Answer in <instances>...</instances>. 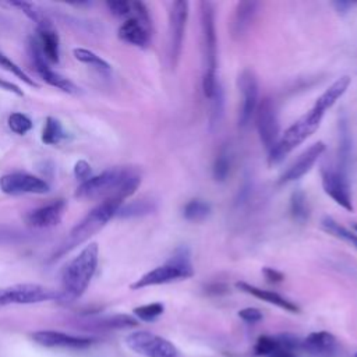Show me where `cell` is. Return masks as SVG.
Listing matches in <instances>:
<instances>
[{
  "mask_svg": "<svg viewBox=\"0 0 357 357\" xmlns=\"http://www.w3.org/2000/svg\"><path fill=\"white\" fill-rule=\"evenodd\" d=\"M141 184V174L132 167H112L82 181L75 197L81 199H120L131 197Z\"/></svg>",
  "mask_w": 357,
  "mask_h": 357,
  "instance_id": "6da1fadb",
  "label": "cell"
},
{
  "mask_svg": "<svg viewBox=\"0 0 357 357\" xmlns=\"http://www.w3.org/2000/svg\"><path fill=\"white\" fill-rule=\"evenodd\" d=\"M99 262V247L96 243L85 245L61 272V287L57 301L70 304L78 300L88 289Z\"/></svg>",
  "mask_w": 357,
  "mask_h": 357,
  "instance_id": "7a4b0ae2",
  "label": "cell"
},
{
  "mask_svg": "<svg viewBox=\"0 0 357 357\" xmlns=\"http://www.w3.org/2000/svg\"><path fill=\"white\" fill-rule=\"evenodd\" d=\"M123 204L124 202L120 199L109 198V199H103L93 209H91L86 213V216L71 229L66 240L60 244V247L52 255V261L61 258L63 255L68 254L71 250L88 241L98 231H100L107 225V222L117 215V211Z\"/></svg>",
  "mask_w": 357,
  "mask_h": 357,
  "instance_id": "3957f363",
  "label": "cell"
},
{
  "mask_svg": "<svg viewBox=\"0 0 357 357\" xmlns=\"http://www.w3.org/2000/svg\"><path fill=\"white\" fill-rule=\"evenodd\" d=\"M199 18H201V42H202V91L205 98L211 99L213 95L218 67V38L215 26V6L211 1L199 3Z\"/></svg>",
  "mask_w": 357,
  "mask_h": 357,
  "instance_id": "277c9868",
  "label": "cell"
},
{
  "mask_svg": "<svg viewBox=\"0 0 357 357\" xmlns=\"http://www.w3.org/2000/svg\"><path fill=\"white\" fill-rule=\"evenodd\" d=\"M194 275L192 261H191V252L188 247L180 245L174 250L173 255L169 258V261L160 266H156L142 275L139 279H137L130 287L132 290L149 287V286H158V284H166L181 279H188Z\"/></svg>",
  "mask_w": 357,
  "mask_h": 357,
  "instance_id": "5b68a950",
  "label": "cell"
},
{
  "mask_svg": "<svg viewBox=\"0 0 357 357\" xmlns=\"http://www.w3.org/2000/svg\"><path fill=\"white\" fill-rule=\"evenodd\" d=\"M324 116H325V112H322L317 106H312L307 114H304L296 123H293L284 131V134L279 137L276 145L269 151V158H268L269 165L272 166V165L280 163L294 148H297L311 134H314L318 130Z\"/></svg>",
  "mask_w": 357,
  "mask_h": 357,
  "instance_id": "8992f818",
  "label": "cell"
},
{
  "mask_svg": "<svg viewBox=\"0 0 357 357\" xmlns=\"http://www.w3.org/2000/svg\"><path fill=\"white\" fill-rule=\"evenodd\" d=\"M255 126L259 135V139L262 145L271 151L279 137H280V124H279V116H278V106L276 102L266 96L264 98L255 110Z\"/></svg>",
  "mask_w": 357,
  "mask_h": 357,
  "instance_id": "52a82bcc",
  "label": "cell"
},
{
  "mask_svg": "<svg viewBox=\"0 0 357 357\" xmlns=\"http://www.w3.org/2000/svg\"><path fill=\"white\" fill-rule=\"evenodd\" d=\"M188 8L190 3L185 0H177L170 4L169 11V59L170 64L174 68L181 56L183 40L185 25L188 20Z\"/></svg>",
  "mask_w": 357,
  "mask_h": 357,
  "instance_id": "ba28073f",
  "label": "cell"
},
{
  "mask_svg": "<svg viewBox=\"0 0 357 357\" xmlns=\"http://www.w3.org/2000/svg\"><path fill=\"white\" fill-rule=\"evenodd\" d=\"M321 183L326 195H329L343 209L353 212L351 190L347 180V173L339 166H322L321 167Z\"/></svg>",
  "mask_w": 357,
  "mask_h": 357,
  "instance_id": "9c48e42d",
  "label": "cell"
},
{
  "mask_svg": "<svg viewBox=\"0 0 357 357\" xmlns=\"http://www.w3.org/2000/svg\"><path fill=\"white\" fill-rule=\"evenodd\" d=\"M126 343L132 351L145 357H178V351L173 343L146 331L130 333Z\"/></svg>",
  "mask_w": 357,
  "mask_h": 357,
  "instance_id": "30bf717a",
  "label": "cell"
},
{
  "mask_svg": "<svg viewBox=\"0 0 357 357\" xmlns=\"http://www.w3.org/2000/svg\"><path fill=\"white\" fill-rule=\"evenodd\" d=\"M28 52H29V57H31V63L33 66V70L36 71V74L50 86H54L63 92L67 93H78L79 88L70 81L68 78H66L64 75H61L60 73H57L56 70H53L49 63L46 61V59L43 57L38 40L33 38H29L28 42Z\"/></svg>",
  "mask_w": 357,
  "mask_h": 357,
  "instance_id": "8fae6325",
  "label": "cell"
},
{
  "mask_svg": "<svg viewBox=\"0 0 357 357\" xmlns=\"http://www.w3.org/2000/svg\"><path fill=\"white\" fill-rule=\"evenodd\" d=\"M0 190L7 195L46 194L50 185L38 176L25 172H13L0 177Z\"/></svg>",
  "mask_w": 357,
  "mask_h": 357,
  "instance_id": "7c38bea8",
  "label": "cell"
},
{
  "mask_svg": "<svg viewBox=\"0 0 357 357\" xmlns=\"http://www.w3.org/2000/svg\"><path fill=\"white\" fill-rule=\"evenodd\" d=\"M238 89L241 92V105L238 112V126L241 128L247 127L251 121V119L255 114L257 106L259 103L258 95H259V86L257 75L252 70H244L238 75Z\"/></svg>",
  "mask_w": 357,
  "mask_h": 357,
  "instance_id": "4fadbf2b",
  "label": "cell"
},
{
  "mask_svg": "<svg viewBox=\"0 0 357 357\" xmlns=\"http://www.w3.org/2000/svg\"><path fill=\"white\" fill-rule=\"evenodd\" d=\"M4 298L8 304H36L57 300L59 291L36 283H20L3 289Z\"/></svg>",
  "mask_w": 357,
  "mask_h": 357,
  "instance_id": "5bb4252c",
  "label": "cell"
},
{
  "mask_svg": "<svg viewBox=\"0 0 357 357\" xmlns=\"http://www.w3.org/2000/svg\"><path fill=\"white\" fill-rule=\"evenodd\" d=\"M64 199H54L49 204L38 206L25 215V223L33 229H49L59 225L66 211Z\"/></svg>",
  "mask_w": 357,
  "mask_h": 357,
  "instance_id": "9a60e30c",
  "label": "cell"
},
{
  "mask_svg": "<svg viewBox=\"0 0 357 357\" xmlns=\"http://www.w3.org/2000/svg\"><path fill=\"white\" fill-rule=\"evenodd\" d=\"M325 152V144L322 141H318L312 144L308 149H305L279 177L280 184L291 183L298 178H301L305 173L310 172V169L314 166V163L322 156Z\"/></svg>",
  "mask_w": 357,
  "mask_h": 357,
  "instance_id": "2e32d148",
  "label": "cell"
},
{
  "mask_svg": "<svg viewBox=\"0 0 357 357\" xmlns=\"http://www.w3.org/2000/svg\"><path fill=\"white\" fill-rule=\"evenodd\" d=\"M35 343L43 347H63V349H85L95 340L84 336H74L59 331H38L32 333Z\"/></svg>",
  "mask_w": 357,
  "mask_h": 357,
  "instance_id": "e0dca14e",
  "label": "cell"
},
{
  "mask_svg": "<svg viewBox=\"0 0 357 357\" xmlns=\"http://www.w3.org/2000/svg\"><path fill=\"white\" fill-rule=\"evenodd\" d=\"M301 349L311 357H333L337 350L336 337L325 331L310 333L303 342Z\"/></svg>",
  "mask_w": 357,
  "mask_h": 357,
  "instance_id": "ac0fdd59",
  "label": "cell"
},
{
  "mask_svg": "<svg viewBox=\"0 0 357 357\" xmlns=\"http://www.w3.org/2000/svg\"><path fill=\"white\" fill-rule=\"evenodd\" d=\"M151 31L152 29L144 25L139 20H137L135 17H130L120 25L117 35L123 42L128 45L137 47H146L151 42Z\"/></svg>",
  "mask_w": 357,
  "mask_h": 357,
  "instance_id": "d6986e66",
  "label": "cell"
},
{
  "mask_svg": "<svg viewBox=\"0 0 357 357\" xmlns=\"http://www.w3.org/2000/svg\"><path fill=\"white\" fill-rule=\"evenodd\" d=\"M236 287H237L238 290L247 293V294H251V296H254V297H257V298H259V300H262V301H266V303H269V304H273V305H276V307H279V308H283V310H286V311H290V312H298V311H300L298 307H297L293 301L287 300L286 297L280 296V294L276 293V291L265 290V289L252 286V284L245 283V282H237V283H236Z\"/></svg>",
  "mask_w": 357,
  "mask_h": 357,
  "instance_id": "ffe728a7",
  "label": "cell"
},
{
  "mask_svg": "<svg viewBox=\"0 0 357 357\" xmlns=\"http://www.w3.org/2000/svg\"><path fill=\"white\" fill-rule=\"evenodd\" d=\"M138 325V321L127 314H114L106 317H88L85 321L86 328L99 329V331H114L134 328Z\"/></svg>",
  "mask_w": 357,
  "mask_h": 357,
  "instance_id": "44dd1931",
  "label": "cell"
},
{
  "mask_svg": "<svg viewBox=\"0 0 357 357\" xmlns=\"http://www.w3.org/2000/svg\"><path fill=\"white\" fill-rule=\"evenodd\" d=\"M257 8V1H240L236 6V11L231 21V33L234 38H241L250 29L255 18Z\"/></svg>",
  "mask_w": 357,
  "mask_h": 357,
  "instance_id": "7402d4cb",
  "label": "cell"
},
{
  "mask_svg": "<svg viewBox=\"0 0 357 357\" xmlns=\"http://www.w3.org/2000/svg\"><path fill=\"white\" fill-rule=\"evenodd\" d=\"M36 40L46 61L57 64L60 61V39L53 26L38 29Z\"/></svg>",
  "mask_w": 357,
  "mask_h": 357,
  "instance_id": "603a6c76",
  "label": "cell"
},
{
  "mask_svg": "<svg viewBox=\"0 0 357 357\" xmlns=\"http://www.w3.org/2000/svg\"><path fill=\"white\" fill-rule=\"evenodd\" d=\"M350 77L349 75H343L340 78H337L314 103V106H317L318 109H321L322 112L326 113L328 109H331L336 100L339 98H342L344 95V92L347 91L349 85H350Z\"/></svg>",
  "mask_w": 357,
  "mask_h": 357,
  "instance_id": "cb8c5ba5",
  "label": "cell"
},
{
  "mask_svg": "<svg viewBox=\"0 0 357 357\" xmlns=\"http://www.w3.org/2000/svg\"><path fill=\"white\" fill-rule=\"evenodd\" d=\"M156 202L152 198H141L131 201L128 204H123L117 211V218L128 219V218H139L156 211Z\"/></svg>",
  "mask_w": 357,
  "mask_h": 357,
  "instance_id": "d4e9b609",
  "label": "cell"
},
{
  "mask_svg": "<svg viewBox=\"0 0 357 357\" xmlns=\"http://www.w3.org/2000/svg\"><path fill=\"white\" fill-rule=\"evenodd\" d=\"M351 155V134L346 116L339 119V162L337 166L347 173V166Z\"/></svg>",
  "mask_w": 357,
  "mask_h": 357,
  "instance_id": "484cf974",
  "label": "cell"
},
{
  "mask_svg": "<svg viewBox=\"0 0 357 357\" xmlns=\"http://www.w3.org/2000/svg\"><path fill=\"white\" fill-rule=\"evenodd\" d=\"M231 162H233V153H231V148L229 144H223L215 158L213 162V178L219 183L226 181V178L230 174V169H231Z\"/></svg>",
  "mask_w": 357,
  "mask_h": 357,
  "instance_id": "4316f807",
  "label": "cell"
},
{
  "mask_svg": "<svg viewBox=\"0 0 357 357\" xmlns=\"http://www.w3.org/2000/svg\"><path fill=\"white\" fill-rule=\"evenodd\" d=\"M290 215L294 222L304 225L310 218V206L307 195L303 190H296L290 195Z\"/></svg>",
  "mask_w": 357,
  "mask_h": 357,
  "instance_id": "83f0119b",
  "label": "cell"
},
{
  "mask_svg": "<svg viewBox=\"0 0 357 357\" xmlns=\"http://www.w3.org/2000/svg\"><path fill=\"white\" fill-rule=\"evenodd\" d=\"M211 211L212 208L209 202L199 198H194L184 205L183 216L188 222H201L211 215Z\"/></svg>",
  "mask_w": 357,
  "mask_h": 357,
  "instance_id": "f1b7e54d",
  "label": "cell"
},
{
  "mask_svg": "<svg viewBox=\"0 0 357 357\" xmlns=\"http://www.w3.org/2000/svg\"><path fill=\"white\" fill-rule=\"evenodd\" d=\"M10 4L13 7H17L18 10H21L32 22H35L36 29L53 26L52 21L47 18V15L36 4L28 3V1H14V3H10Z\"/></svg>",
  "mask_w": 357,
  "mask_h": 357,
  "instance_id": "f546056e",
  "label": "cell"
},
{
  "mask_svg": "<svg viewBox=\"0 0 357 357\" xmlns=\"http://www.w3.org/2000/svg\"><path fill=\"white\" fill-rule=\"evenodd\" d=\"M321 226H322V229H324L326 233H329L331 236L346 241L347 244H350L351 247H354V248L357 250V233H353V231L347 230L346 227H343L342 225H339L335 219H332V218H329V216H326V218L322 219Z\"/></svg>",
  "mask_w": 357,
  "mask_h": 357,
  "instance_id": "4dcf8cb0",
  "label": "cell"
},
{
  "mask_svg": "<svg viewBox=\"0 0 357 357\" xmlns=\"http://www.w3.org/2000/svg\"><path fill=\"white\" fill-rule=\"evenodd\" d=\"M64 138H66V132L63 130L61 123L52 116L46 117L45 126L42 130V137H40L42 142L46 145H57Z\"/></svg>",
  "mask_w": 357,
  "mask_h": 357,
  "instance_id": "1f68e13d",
  "label": "cell"
},
{
  "mask_svg": "<svg viewBox=\"0 0 357 357\" xmlns=\"http://www.w3.org/2000/svg\"><path fill=\"white\" fill-rule=\"evenodd\" d=\"M73 54H74V57L78 60V61H81V63H84V64H86V66H91V67H93V68H96L98 71H105V73H107V71H110V64L105 60V59H102L100 56H98L96 53H93L92 50H88V49H84V47H75L74 50H73Z\"/></svg>",
  "mask_w": 357,
  "mask_h": 357,
  "instance_id": "d6a6232c",
  "label": "cell"
},
{
  "mask_svg": "<svg viewBox=\"0 0 357 357\" xmlns=\"http://www.w3.org/2000/svg\"><path fill=\"white\" fill-rule=\"evenodd\" d=\"M225 113V92L219 84H216L213 95L211 96V114H209V126L215 128L219 126Z\"/></svg>",
  "mask_w": 357,
  "mask_h": 357,
  "instance_id": "836d02e7",
  "label": "cell"
},
{
  "mask_svg": "<svg viewBox=\"0 0 357 357\" xmlns=\"http://www.w3.org/2000/svg\"><path fill=\"white\" fill-rule=\"evenodd\" d=\"M0 67L7 70L8 73L14 74L17 78H20L22 82H25L26 85L29 86H33V88H38L39 85L36 84V81L33 78H31L24 70L22 67H20L17 63H14L11 59H8L3 52H0Z\"/></svg>",
  "mask_w": 357,
  "mask_h": 357,
  "instance_id": "e575fe53",
  "label": "cell"
},
{
  "mask_svg": "<svg viewBox=\"0 0 357 357\" xmlns=\"http://www.w3.org/2000/svg\"><path fill=\"white\" fill-rule=\"evenodd\" d=\"M7 124L10 127V130L18 135H24L26 134L28 131L32 130L33 127V123L32 120L24 114V113H20V112H14L8 116L7 119Z\"/></svg>",
  "mask_w": 357,
  "mask_h": 357,
  "instance_id": "d590c367",
  "label": "cell"
},
{
  "mask_svg": "<svg viewBox=\"0 0 357 357\" xmlns=\"http://www.w3.org/2000/svg\"><path fill=\"white\" fill-rule=\"evenodd\" d=\"M165 311V305L162 303H151L145 305H139L134 308V315L145 322H152L159 318Z\"/></svg>",
  "mask_w": 357,
  "mask_h": 357,
  "instance_id": "8d00e7d4",
  "label": "cell"
},
{
  "mask_svg": "<svg viewBox=\"0 0 357 357\" xmlns=\"http://www.w3.org/2000/svg\"><path fill=\"white\" fill-rule=\"evenodd\" d=\"M255 356H276L279 354V343L276 336H259L254 346Z\"/></svg>",
  "mask_w": 357,
  "mask_h": 357,
  "instance_id": "74e56055",
  "label": "cell"
},
{
  "mask_svg": "<svg viewBox=\"0 0 357 357\" xmlns=\"http://www.w3.org/2000/svg\"><path fill=\"white\" fill-rule=\"evenodd\" d=\"M28 233L8 226H0V244H18L26 241Z\"/></svg>",
  "mask_w": 357,
  "mask_h": 357,
  "instance_id": "f35d334b",
  "label": "cell"
},
{
  "mask_svg": "<svg viewBox=\"0 0 357 357\" xmlns=\"http://www.w3.org/2000/svg\"><path fill=\"white\" fill-rule=\"evenodd\" d=\"M106 7L116 17H127V15H130L132 13L131 1H126V0L106 1Z\"/></svg>",
  "mask_w": 357,
  "mask_h": 357,
  "instance_id": "ab89813d",
  "label": "cell"
},
{
  "mask_svg": "<svg viewBox=\"0 0 357 357\" xmlns=\"http://www.w3.org/2000/svg\"><path fill=\"white\" fill-rule=\"evenodd\" d=\"M238 317H240L243 321L248 322V324L259 322V321L264 318L262 312H261L258 308H254V307H247V308L240 310V311H238Z\"/></svg>",
  "mask_w": 357,
  "mask_h": 357,
  "instance_id": "60d3db41",
  "label": "cell"
},
{
  "mask_svg": "<svg viewBox=\"0 0 357 357\" xmlns=\"http://www.w3.org/2000/svg\"><path fill=\"white\" fill-rule=\"evenodd\" d=\"M74 176L81 183L88 180L91 177V165L86 160H78L74 166Z\"/></svg>",
  "mask_w": 357,
  "mask_h": 357,
  "instance_id": "b9f144b4",
  "label": "cell"
},
{
  "mask_svg": "<svg viewBox=\"0 0 357 357\" xmlns=\"http://www.w3.org/2000/svg\"><path fill=\"white\" fill-rule=\"evenodd\" d=\"M262 273H264L265 279H266L268 282H271V283H279V282H282V280L284 279V275H283L280 271L275 269V268L265 266V268L262 269Z\"/></svg>",
  "mask_w": 357,
  "mask_h": 357,
  "instance_id": "7bdbcfd3",
  "label": "cell"
},
{
  "mask_svg": "<svg viewBox=\"0 0 357 357\" xmlns=\"http://www.w3.org/2000/svg\"><path fill=\"white\" fill-rule=\"evenodd\" d=\"M0 89L11 92V93H14L17 96H24V92H22V89L18 85H15L14 82H10L7 79H3V78H0Z\"/></svg>",
  "mask_w": 357,
  "mask_h": 357,
  "instance_id": "ee69618b",
  "label": "cell"
},
{
  "mask_svg": "<svg viewBox=\"0 0 357 357\" xmlns=\"http://www.w3.org/2000/svg\"><path fill=\"white\" fill-rule=\"evenodd\" d=\"M357 3L356 1H344V0H340V1H333V7L336 8V11L339 13H347L351 7H354Z\"/></svg>",
  "mask_w": 357,
  "mask_h": 357,
  "instance_id": "f6af8a7d",
  "label": "cell"
},
{
  "mask_svg": "<svg viewBox=\"0 0 357 357\" xmlns=\"http://www.w3.org/2000/svg\"><path fill=\"white\" fill-rule=\"evenodd\" d=\"M226 291H227V287L225 284H222V283H213V284H209L206 287V293L213 294V296H216V294L219 296V294H223Z\"/></svg>",
  "mask_w": 357,
  "mask_h": 357,
  "instance_id": "bcb514c9",
  "label": "cell"
},
{
  "mask_svg": "<svg viewBox=\"0 0 357 357\" xmlns=\"http://www.w3.org/2000/svg\"><path fill=\"white\" fill-rule=\"evenodd\" d=\"M6 305V300H4V294H3V289H0V307Z\"/></svg>",
  "mask_w": 357,
  "mask_h": 357,
  "instance_id": "7dc6e473",
  "label": "cell"
},
{
  "mask_svg": "<svg viewBox=\"0 0 357 357\" xmlns=\"http://www.w3.org/2000/svg\"><path fill=\"white\" fill-rule=\"evenodd\" d=\"M272 357H294L293 354H276V356H272Z\"/></svg>",
  "mask_w": 357,
  "mask_h": 357,
  "instance_id": "c3c4849f",
  "label": "cell"
},
{
  "mask_svg": "<svg viewBox=\"0 0 357 357\" xmlns=\"http://www.w3.org/2000/svg\"><path fill=\"white\" fill-rule=\"evenodd\" d=\"M354 230H356V231H357V225H354Z\"/></svg>",
  "mask_w": 357,
  "mask_h": 357,
  "instance_id": "681fc988",
  "label": "cell"
},
{
  "mask_svg": "<svg viewBox=\"0 0 357 357\" xmlns=\"http://www.w3.org/2000/svg\"><path fill=\"white\" fill-rule=\"evenodd\" d=\"M356 357H357V353H356Z\"/></svg>",
  "mask_w": 357,
  "mask_h": 357,
  "instance_id": "f907efd6",
  "label": "cell"
}]
</instances>
